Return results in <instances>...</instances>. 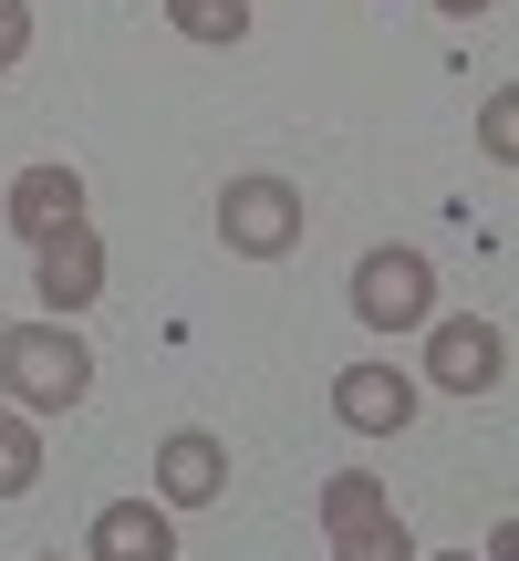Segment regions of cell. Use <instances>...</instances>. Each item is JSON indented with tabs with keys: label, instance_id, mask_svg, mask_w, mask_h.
<instances>
[{
	"label": "cell",
	"instance_id": "obj_1",
	"mask_svg": "<svg viewBox=\"0 0 519 561\" xmlns=\"http://www.w3.org/2000/svg\"><path fill=\"white\" fill-rule=\"evenodd\" d=\"M0 396L21 405V416H73L83 396H94V354H83L73 322H0Z\"/></svg>",
	"mask_w": 519,
	"mask_h": 561
},
{
	"label": "cell",
	"instance_id": "obj_2",
	"mask_svg": "<svg viewBox=\"0 0 519 561\" xmlns=\"http://www.w3.org/2000/svg\"><path fill=\"white\" fill-rule=\"evenodd\" d=\"M301 187L291 178H229V198H219V240H229V261H291L301 250Z\"/></svg>",
	"mask_w": 519,
	"mask_h": 561
},
{
	"label": "cell",
	"instance_id": "obj_3",
	"mask_svg": "<svg viewBox=\"0 0 519 561\" xmlns=\"http://www.w3.org/2000/svg\"><path fill=\"white\" fill-rule=\"evenodd\" d=\"M354 322L364 333H416V322H437V271H426V250H364L354 261Z\"/></svg>",
	"mask_w": 519,
	"mask_h": 561
},
{
	"label": "cell",
	"instance_id": "obj_4",
	"mask_svg": "<svg viewBox=\"0 0 519 561\" xmlns=\"http://www.w3.org/2000/svg\"><path fill=\"white\" fill-rule=\"evenodd\" d=\"M426 375H437L447 396H499V385H509V333L478 322V312L426 322Z\"/></svg>",
	"mask_w": 519,
	"mask_h": 561
},
{
	"label": "cell",
	"instance_id": "obj_5",
	"mask_svg": "<svg viewBox=\"0 0 519 561\" xmlns=\"http://www.w3.org/2000/svg\"><path fill=\"white\" fill-rule=\"evenodd\" d=\"M333 416L354 437H405L416 426V375L405 364H343L333 375Z\"/></svg>",
	"mask_w": 519,
	"mask_h": 561
},
{
	"label": "cell",
	"instance_id": "obj_6",
	"mask_svg": "<svg viewBox=\"0 0 519 561\" xmlns=\"http://www.w3.org/2000/svg\"><path fill=\"white\" fill-rule=\"evenodd\" d=\"M0 219H11V240H62V229H83V178L73 167H21L11 198H0Z\"/></svg>",
	"mask_w": 519,
	"mask_h": 561
},
{
	"label": "cell",
	"instance_id": "obj_7",
	"mask_svg": "<svg viewBox=\"0 0 519 561\" xmlns=\"http://www.w3.org/2000/svg\"><path fill=\"white\" fill-rule=\"evenodd\" d=\"M208 500H229V447L208 426H177L157 447V510H208Z\"/></svg>",
	"mask_w": 519,
	"mask_h": 561
},
{
	"label": "cell",
	"instance_id": "obj_8",
	"mask_svg": "<svg viewBox=\"0 0 519 561\" xmlns=\"http://www.w3.org/2000/svg\"><path fill=\"white\" fill-rule=\"evenodd\" d=\"M32 291H42V312H83V301H104V240H94V219H83V229H62V240H42L32 250Z\"/></svg>",
	"mask_w": 519,
	"mask_h": 561
},
{
	"label": "cell",
	"instance_id": "obj_9",
	"mask_svg": "<svg viewBox=\"0 0 519 561\" xmlns=\"http://www.w3.org/2000/svg\"><path fill=\"white\" fill-rule=\"evenodd\" d=\"M83 561H177V520L157 500H104L83 530Z\"/></svg>",
	"mask_w": 519,
	"mask_h": 561
},
{
	"label": "cell",
	"instance_id": "obj_10",
	"mask_svg": "<svg viewBox=\"0 0 519 561\" xmlns=\"http://www.w3.org/2000/svg\"><path fill=\"white\" fill-rule=\"evenodd\" d=\"M322 530H333V561H416V530L395 520V500L343 510V520H322Z\"/></svg>",
	"mask_w": 519,
	"mask_h": 561
},
{
	"label": "cell",
	"instance_id": "obj_11",
	"mask_svg": "<svg viewBox=\"0 0 519 561\" xmlns=\"http://www.w3.org/2000/svg\"><path fill=\"white\" fill-rule=\"evenodd\" d=\"M32 489H42V437L21 405H0V500H32Z\"/></svg>",
	"mask_w": 519,
	"mask_h": 561
},
{
	"label": "cell",
	"instance_id": "obj_12",
	"mask_svg": "<svg viewBox=\"0 0 519 561\" xmlns=\"http://www.w3.org/2000/svg\"><path fill=\"white\" fill-rule=\"evenodd\" d=\"M166 21H177L187 42H240L250 32V0H166Z\"/></svg>",
	"mask_w": 519,
	"mask_h": 561
},
{
	"label": "cell",
	"instance_id": "obj_13",
	"mask_svg": "<svg viewBox=\"0 0 519 561\" xmlns=\"http://www.w3.org/2000/svg\"><path fill=\"white\" fill-rule=\"evenodd\" d=\"M478 146H488V157H499V167L519 157V94H509V83H499V94L478 104Z\"/></svg>",
	"mask_w": 519,
	"mask_h": 561
},
{
	"label": "cell",
	"instance_id": "obj_14",
	"mask_svg": "<svg viewBox=\"0 0 519 561\" xmlns=\"http://www.w3.org/2000/svg\"><path fill=\"white\" fill-rule=\"evenodd\" d=\"M32 53V0H0V73Z\"/></svg>",
	"mask_w": 519,
	"mask_h": 561
},
{
	"label": "cell",
	"instance_id": "obj_15",
	"mask_svg": "<svg viewBox=\"0 0 519 561\" xmlns=\"http://www.w3.org/2000/svg\"><path fill=\"white\" fill-rule=\"evenodd\" d=\"M437 11H447V21H478V11H488V0H437Z\"/></svg>",
	"mask_w": 519,
	"mask_h": 561
},
{
	"label": "cell",
	"instance_id": "obj_16",
	"mask_svg": "<svg viewBox=\"0 0 519 561\" xmlns=\"http://www.w3.org/2000/svg\"><path fill=\"white\" fill-rule=\"evenodd\" d=\"M426 561H478V551H426Z\"/></svg>",
	"mask_w": 519,
	"mask_h": 561
},
{
	"label": "cell",
	"instance_id": "obj_17",
	"mask_svg": "<svg viewBox=\"0 0 519 561\" xmlns=\"http://www.w3.org/2000/svg\"><path fill=\"white\" fill-rule=\"evenodd\" d=\"M32 561H62V551H32Z\"/></svg>",
	"mask_w": 519,
	"mask_h": 561
}]
</instances>
